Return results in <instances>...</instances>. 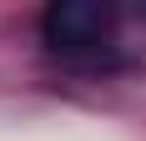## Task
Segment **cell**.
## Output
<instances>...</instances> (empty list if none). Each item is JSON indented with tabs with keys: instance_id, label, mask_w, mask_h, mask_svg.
Listing matches in <instances>:
<instances>
[{
	"instance_id": "cell-1",
	"label": "cell",
	"mask_w": 146,
	"mask_h": 141,
	"mask_svg": "<svg viewBox=\"0 0 146 141\" xmlns=\"http://www.w3.org/2000/svg\"><path fill=\"white\" fill-rule=\"evenodd\" d=\"M116 30L111 0H50L40 10V41L50 56L66 61H101Z\"/></svg>"
}]
</instances>
